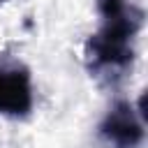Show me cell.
Here are the masks:
<instances>
[{"mask_svg":"<svg viewBox=\"0 0 148 148\" xmlns=\"http://www.w3.org/2000/svg\"><path fill=\"white\" fill-rule=\"evenodd\" d=\"M97 12L102 25L86 42V65L95 76L116 83L132 69L143 9L132 0H97Z\"/></svg>","mask_w":148,"mask_h":148,"instance_id":"obj_1","label":"cell"},{"mask_svg":"<svg viewBox=\"0 0 148 148\" xmlns=\"http://www.w3.org/2000/svg\"><path fill=\"white\" fill-rule=\"evenodd\" d=\"M99 136L111 148H139L143 143V116L125 99H118L99 123Z\"/></svg>","mask_w":148,"mask_h":148,"instance_id":"obj_2","label":"cell"},{"mask_svg":"<svg viewBox=\"0 0 148 148\" xmlns=\"http://www.w3.org/2000/svg\"><path fill=\"white\" fill-rule=\"evenodd\" d=\"M32 83L25 67L0 69V116L23 118L32 111Z\"/></svg>","mask_w":148,"mask_h":148,"instance_id":"obj_3","label":"cell"}]
</instances>
